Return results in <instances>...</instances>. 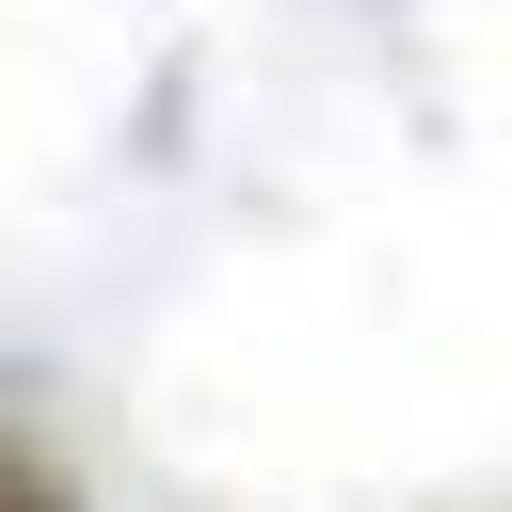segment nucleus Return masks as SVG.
I'll return each instance as SVG.
<instances>
[{
    "mask_svg": "<svg viewBox=\"0 0 512 512\" xmlns=\"http://www.w3.org/2000/svg\"><path fill=\"white\" fill-rule=\"evenodd\" d=\"M0 512H64V480H32V464H0Z\"/></svg>",
    "mask_w": 512,
    "mask_h": 512,
    "instance_id": "f257e3e1",
    "label": "nucleus"
}]
</instances>
